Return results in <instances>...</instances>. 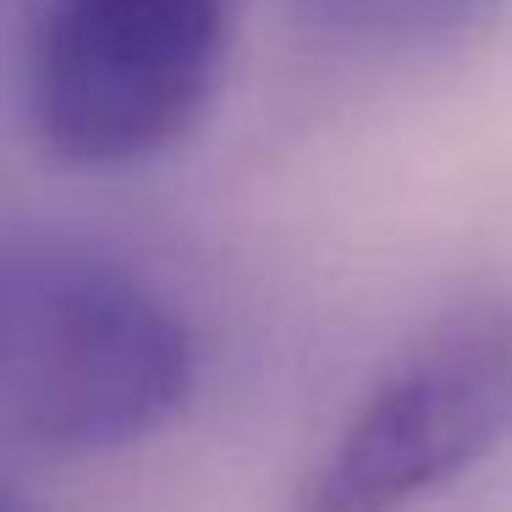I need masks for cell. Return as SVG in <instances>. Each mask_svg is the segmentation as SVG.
I'll use <instances>...</instances> for the list:
<instances>
[{"instance_id": "cell-1", "label": "cell", "mask_w": 512, "mask_h": 512, "mask_svg": "<svg viewBox=\"0 0 512 512\" xmlns=\"http://www.w3.org/2000/svg\"><path fill=\"white\" fill-rule=\"evenodd\" d=\"M193 391V331L144 276L89 248L0 259V419L67 457L166 430Z\"/></svg>"}, {"instance_id": "cell-2", "label": "cell", "mask_w": 512, "mask_h": 512, "mask_svg": "<svg viewBox=\"0 0 512 512\" xmlns=\"http://www.w3.org/2000/svg\"><path fill=\"white\" fill-rule=\"evenodd\" d=\"M512 314H441L347 413L287 512H512Z\"/></svg>"}, {"instance_id": "cell-3", "label": "cell", "mask_w": 512, "mask_h": 512, "mask_svg": "<svg viewBox=\"0 0 512 512\" xmlns=\"http://www.w3.org/2000/svg\"><path fill=\"white\" fill-rule=\"evenodd\" d=\"M226 56L221 0H50L28 116L67 166H133L204 116Z\"/></svg>"}, {"instance_id": "cell-4", "label": "cell", "mask_w": 512, "mask_h": 512, "mask_svg": "<svg viewBox=\"0 0 512 512\" xmlns=\"http://www.w3.org/2000/svg\"><path fill=\"white\" fill-rule=\"evenodd\" d=\"M325 12H336V17H364V23H380V17H397V12H408V17H430L435 6H463V0H320Z\"/></svg>"}, {"instance_id": "cell-5", "label": "cell", "mask_w": 512, "mask_h": 512, "mask_svg": "<svg viewBox=\"0 0 512 512\" xmlns=\"http://www.w3.org/2000/svg\"><path fill=\"white\" fill-rule=\"evenodd\" d=\"M0 512H34V501H28V496H17L12 485H0Z\"/></svg>"}]
</instances>
